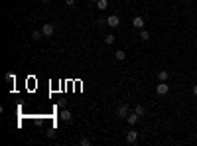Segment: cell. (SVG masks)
<instances>
[{"instance_id":"cell-1","label":"cell","mask_w":197,"mask_h":146,"mask_svg":"<svg viewBox=\"0 0 197 146\" xmlns=\"http://www.w3.org/2000/svg\"><path fill=\"white\" fill-rule=\"evenodd\" d=\"M41 34L46 36V38H52V36L55 34V28H53V24H43V28H41Z\"/></svg>"},{"instance_id":"cell-2","label":"cell","mask_w":197,"mask_h":146,"mask_svg":"<svg viewBox=\"0 0 197 146\" xmlns=\"http://www.w3.org/2000/svg\"><path fill=\"white\" fill-rule=\"evenodd\" d=\"M156 93L158 95H167L170 93V85H167L166 81H160V85L156 87Z\"/></svg>"},{"instance_id":"cell-3","label":"cell","mask_w":197,"mask_h":146,"mask_svg":"<svg viewBox=\"0 0 197 146\" xmlns=\"http://www.w3.org/2000/svg\"><path fill=\"white\" fill-rule=\"evenodd\" d=\"M118 24H120V18L116 16V14H111V16L107 18V26H111V28H116Z\"/></svg>"},{"instance_id":"cell-4","label":"cell","mask_w":197,"mask_h":146,"mask_svg":"<svg viewBox=\"0 0 197 146\" xmlns=\"http://www.w3.org/2000/svg\"><path fill=\"white\" fill-rule=\"evenodd\" d=\"M126 142L128 144H136L138 142V132H136V130H128V132H126Z\"/></svg>"},{"instance_id":"cell-5","label":"cell","mask_w":197,"mask_h":146,"mask_svg":"<svg viewBox=\"0 0 197 146\" xmlns=\"http://www.w3.org/2000/svg\"><path fill=\"white\" fill-rule=\"evenodd\" d=\"M59 119H61V121H65V122H71V121H73V115H71V111L63 109V111L59 113Z\"/></svg>"},{"instance_id":"cell-6","label":"cell","mask_w":197,"mask_h":146,"mask_svg":"<svg viewBox=\"0 0 197 146\" xmlns=\"http://www.w3.org/2000/svg\"><path fill=\"white\" fill-rule=\"evenodd\" d=\"M116 115H118L120 119H126V116H128V107L126 105H120L118 109H116Z\"/></svg>"},{"instance_id":"cell-7","label":"cell","mask_w":197,"mask_h":146,"mask_svg":"<svg viewBox=\"0 0 197 146\" xmlns=\"http://www.w3.org/2000/svg\"><path fill=\"white\" fill-rule=\"evenodd\" d=\"M132 26L136 28V30H142V28H144V18H142V16H136V18L132 20Z\"/></svg>"},{"instance_id":"cell-8","label":"cell","mask_w":197,"mask_h":146,"mask_svg":"<svg viewBox=\"0 0 197 146\" xmlns=\"http://www.w3.org/2000/svg\"><path fill=\"white\" fill-rule=\"evenodd\" d=\"M126 121L130 122V125H136L138 121H140V116H138L136 113H128V116H126Z\"/></svg>"},{"instance_id":"cell-9","label":"cell","mask_w":197,"mask_h":146,"mask_svg":"<svg viewBox=\"0 0 197 146\" xmlns=\"http://www.w3.org/2000/svg\"><path fill=\"white\" fill-rule=\"evenodd\" d=\"M114 57H116L118 61H124V59H126V52H122V49H116V52H114Z\"/></svg>"},{"instance_id":"cell-10","label":"cell","mask_w":197,"mask_h":146,"mask_svg":"<svg viewBox=\"0 0 197 146\" xmlns=\"http://www.w3.org/2000/svg\"><path fill=\"white\" fill-rule=\"evenodd\" d=\"M134 113H136V115H138V116H140V119H142V116L146 115V109H144L142 105H136V107H134Z\"/></svg>"},{"instance_id":"cell-11","label":"cell","mask_w":197,"mask_h":146,"mask_svg":"<svg viewBox=\"0 0 197 146\" xmlns=\"http://www.w3.org/2000/svg\"><path fill=\"white\" fill-rule=\"evenodd\" d=\"M158 79H160V81H167V79H170V71H160Z\"/></svg>"},{"instance_id":"cell-12","label":"cell","mask_w":197,"mask_h":146,"mask_svg":"<svg viewBox=\"0 0 197 146\" xmlns=\"http://www.w3.org/2000/svg\"><path fill=\"white\" fill-rule=\"evenodd\" d=\"M97 8L99 10H107L108 8V2H107V0H97Z\"/></svg>"},{"instance_id":"cell-13","label":"cell","mask_w":197,"mask_h":146,"mask_svg":"<svg viewBox=\"0 0 197 146\" xmlns=\"http://www.w3.org/2000/svg\"><path fill=\"white\" fill-rule=\"evenodd\" d=\"M41 36H43L41 30H36V32L32 34V40H34V42H40V40H41Z\"/></svg>"},{"instance_id":"cell-14","label":"cell","mask_w":197,"mask_h":146,"mask_svg":"<svg viewBox=\"0 0 197 146\" xmlns=\"http://www.w3.org/2000/svg\"><path fill=\"white\" fill-rule=\"evenodd\" d=\"M140 40L148 42V40H150V32H148V30H140Z\"/></svg>"},{"instance_id":"cell-15","label":"cell","mask_w":197,"mask_h":146,"mask_svg":"<svg viewBox=\"0 0 197 146\" xmlns=\"http://www.w3.org/2000/svg\"><path fill=\"white\" fill-rule=\"evenodd\" d=\"M114 40H116V38H114V36H112V34H108V36H105V43H107V46H111V43H114Z\"/></svg>"},{"instance_id":"cell-16","label":"cell","mask_w":197,"mask_h":146,"mask_svg":"<svg viewBox=\"0 0 197 146\" xmlns=\"http://www.w3.org/2000/svg\"><path fill=\"white\" fill-rule=\"evenodd\" d=\"M4 79H6L8 83H14V81H16V75H14V73H6V75H4Z\"/></svg>"},{"instance_id":"cell-17","label":"cell","mask_w":197,"mask_h":146,"mask_svg":"<svg viewBox=\"0 0 197 146\" xmlns=\"http://www.w3.org/2000/svg\"><path fill=\"white\" fill-rule=\"evenodd\" d=\"M81 146H91V138H81Z\"/></svg>"},{"instance_id":"cell-18","label":"cell","mask_w":197,"mask_h":146,"mask_svg":"<svg viewBox=\"0 0 197 146\" xmlns=\"http://www.w3.org/2000/svg\"><path fill=\"white\" fill-rule=\"evenodd\" d=\"M97 24H101V26L107 24V18H97Z\"/></svg>"},{"instance_id":"cell-19","label":"cell","mask_w":197,"mask_h":146,"mask_svg":"<svg viewBox=\"0 0 197 146\" xmlns=\"http://www.w3.org/2000/svg\"><path fill=\"white\" fill-rule=\"evenodd\" d=\"M65 4H67V6H73V4H75V0H65Z\"/></svg>"},{"instance_id":"cell-20","label":"cell","mask_w":197,"mask_h":146,"mask_svg":"<svg viewBox=\"0 0 197 146\" xmlns=\"http://www.w3.org/2000/svg\"><path fill=\"white\" fill-rule=\"evenodd\" d=\"M193 95L197 97V85H193Z\"/></svg>"},{"instance_id":"cell-21","label":"cell","mask_w":197,"mask_h":146,"mask_svg":"<svg viewBox=\"0 0 197 146\" xmlns=\"http://www.w3.org/2000/svg\"><path fill=\"white\" fill-rule=\"evenodd\" d=\"M41 2H52V0H41Z\"/></svg>"},{"instance_id":"cell-22","label":"cell","mask_w":197,"mask_h":146,"mask_svg":"<svg viewBox=\"0 0 197 146\" xmlns=\"http://www.w3.org/2000/svg\"><path fill=\"white\" fill-rule=\"evenodd\" d=\"M185 2H189V0H185Z\"/></svg>"}]
</instances>
